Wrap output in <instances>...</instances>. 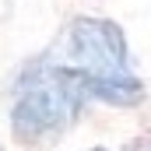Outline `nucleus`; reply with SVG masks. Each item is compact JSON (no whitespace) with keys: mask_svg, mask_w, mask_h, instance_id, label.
I'll list each match as a JSON object with an SVG mask.
<instances>
[{"mask_svg":"<svg viewBox=\"0 0 151 151\" xmlns=\"http://www.w3.org/2000/svg\"><path fill=\"white\" fill-rule=\"evenodd\" d=\"M95 151H106V148H95Z\"/></svg>","mask_w":151,"mask_h":151,"instance_id":"nucleus-3","label":"nucleus"},{"mask_svg":"<svg viewBox=\"0 0 151 151\" xmlns=\"http://www.w3.org/2000/svg\"><path fill=\"white\" fill-rule=\"evenodd\" d=\"M0 151H4V148H0Z\"/></svg>","mask_w":151,"mask_h":151,"instance_id":"nucleus-4","label":"nucleus"},{"mask_svg":"<svg viewBox=\"0 0 151 151\" xmlns=\"http://www.w3.org/2000/svg\"><path fill=\"white\" fill-rule=\"evenodd\" d=\"M67 49H70V67H77L91 77H130L134 74L127 35L109 18H91V14L74 18L70 32H67Z\"/></svg>","mask_w":151,"mask_h":151,"instance_id":"nucleus-1","label":"nucleus"},{"mask_svg":"<svg viewBox=\"0 0 151 151\" xmlns=\"http://www.w3.org/2000/svg\"><path fill=\"white\" fill-rule=\"evenodd\" d=\"M81 109V99H77L70 88H63L60 81H39L28 84L18 102L11 106V130L18 141L25 144H35L42 137H53L60 130L70 127V119Z\"/></svg>","mask_w":151,"mask_h":151,"instance_id":"nucleus-2","label":"nucleus"}]
</instances>
